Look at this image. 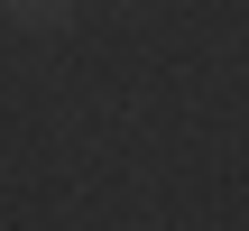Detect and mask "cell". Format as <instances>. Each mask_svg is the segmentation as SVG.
I'll list each match as a JSON object with an SVG mask.
<instances>
[{
	"label": "cell",
	"instance_id": "obj_1",
	"mask_svg": "<svg viewBox=\"0 0 249 231\" xmlns=\"http://www.w3.org/2000/svg\"><path fill=\"white\" fill-rule=\"evenodd\" d=\"M9 19H28V28H65L74 19V0H0Z\"/></svg>",
	"mask_w": 249,
	"mask_h": 231
}]
</instances>
